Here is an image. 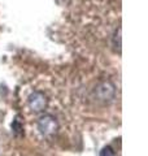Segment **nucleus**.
<instances>
[{
	"label": "nucleus",
	"mask_w": 148,
	"mask_h": 156,
	"mask_svg": "<svg viewBox=\"0 0 148 156\" xmlns=\"http://www.w3.org/2000/svg\"><path fill=\"white\" fill-rule=\"evenodd\" d=\"M29 107L34 112H42L47 107V96L41 91H35L29 96Z\"/></svg>",
	"instance_id": "7ed1b4c3"
},
{
	"label": "nucleus",
	"mask_w": 148,
	"mask_h": 156,
	"mask_svg": "<svg viewBox=\"0 0 148 156\" xmlns=\"http://www.w3.org/2000/svg\"><path fill=\"white\" fill-rule=\"evenodd\" d=\"M100 156H115V151H113V148H112V147H109V146H107V147H104V148L101 150Z\"/></svg>",
	"instance_id": "20e7f679"
},
{
	"label": "nucleus",
	"mask_w": 148,
	"mask_h": 156,
	"mask_svg": "<svg viewBox=\"0 0 148 156\" xmlns=\"http://www.w3.org/2000/svg\"><path fill=\"white\" fill-rule=\"evenodd\" d=\"M93 94L100 101H111L115 96V86L109 81L100 82L93 90Z\"/></svg>",
	"instance_id": "f03ea898"
},
{
	"label": "nucleus",
	"mask_w": 148,
	"mask_h": 156,
	"mask_svg": "<svg viewBox=\"0 0 148 156\" xmlns=\"http://www.w3.org/2000/svg\"><path fill=\"white\" fill-rule=\"evenodd\" d=\"M58 124L56 119L51 115H44L38 121V130L44 136H51L57 131Z\"/></svg>",
	"instance_id": "f257e3e1"
}]
</instances>
